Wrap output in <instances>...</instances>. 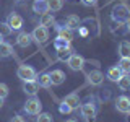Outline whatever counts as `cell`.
Instances as JSON below:
<instances>
[{
  "mask_svg": "<svg viewBox=\"0 0 130 122\" xmlns=\"http://www.w3.org/2000/svg\"><path fill=\"white\" fill-rule=\"evenodd\" d=\"M16 75H18V78H21L23 81H32L38 78V73H36V70L31 67V65H20L18 70H16Z\"/></svg>",
  "mask_w": 130,
  "mask_h": 122,
  "instance_id": "cell-1",
  "label": "cell"
},
{
  "mask_svg": "<svg viewBox=\"0 0 130 122\" xmlns=\"http://www.w3.org/2000/svg\"><path fill=\"white\" fill-rule=\"evenodd\" d=\"M41 109H42V103L36 96H31L26 101V104H24V111H26V114H31V116H38L41 112Z\"/></svg>",
  "mask_w": 130,
  "mask_h": 122,
  "instance_id": "cell-2",
  "label": "cell"
},
{
  "mask_svg": "<svg viewBox=\"0 0 130 122\" xmlns=\"http://www.w3.org/2000/svg\"><path fill=\"white\" fill-rule=\"evenodd\" d=\"M31 38L36 44H46L49 39V29L46 26H36L34 31L31 33Z\"/></svg>",
  "mask_w": 130,
  "mask_h": 122,
  "instance_id": "cell-3",
  "label": "cell"
},
{
  "mask_svg": "<svg viewBox=\"0 0 130 122\" xmlns=\"http://www.w3.org/2000/svg\"><path fill=\"white\" fill-rule=\"evenodd\" d=\"M67 65L72 68L73 72H78V70H83V65H85V59L78 54H72L70 57L67 59Z\"/></svg>",
  "mask_w": 130,
  "mask_h": 122,
  "instance_id": "cell-4",
  "label": "cell"
},
{
  "mask_svg": "<svg viewBox=\"0 0 130 122\" xmlns=\"http://www.w3.org/2000/svg\"><path fill=\"white\" fill-rule=\"evenodd\" d=\"M80 111H81V116H83V117H85L86 120H93V119L96 117V106L93 104V103L81 104Z\"/></svg>",
  "mask_w": 130,
  "mask_h": 122,
  "instance_id": "cell-5",
  "label": "cell"
},
{
  "mask_svg": "<svg viewBox=\"0 0 130 122\" xmlns=\"http://www.w3.org/2000/svg\"><path fill=\"white\" fill-rule=\"evenodd\" d=\"M7 23H8V26H10L13 31L21 29V28H23V18L18 13H10L8 18H7Z\"/></svg>",
  "mask_w": 130,
  "mask_h": 122,
  "instance_id": "cell-6",
  "label": "cell"
},
{
  "mask_svg": "<svg viewBox=\"0 0 130 122\" xmlns=\"http://www.w3.org/2000/svg\"><path fill=\"white\" fill-rule=\"evenodd\" d=\"M116 109L119 112H124V114L130 112V98H127V96H119L116 99Z\"/></svg>",
  "mask_w": 130,
  "mask_h": 122,
  "instance_id": "cell-7",
  "label": "cell"
},
{
  "mask_svg": "<svg viewBox=\"0 0 130 122\" xmlns=\"http://www.w3.org/2000/svg\"><path fill=\"white\" fill-rule=\"evenodd\" d=\"M49 77H51V83H52V85H55V86L62 85L63 81H65V78H67V75H65L62 70H59V68L52 70L51 73H49Z\"/></svg>",
  "mask_w": 130,
  "mask_h": 122,
  "instance_id": "cell-8",
  "label": "cell"
},
{
  "mask_svg": "<svg viewBox=\"0 0 130 122\" xmlns=\"http://www.w3.org/2000/svg\"><path fill=\"white\" fill-rule=\"evenodd\" d=\"M103 80H104V75H103L101 70H91L88 73V81L93 86H99V85L103 83Z\"/></svg>",
  "mask_w": 130,
  "mask_h": 122,
  "instance_id": "cell-9",
  "label": "cell"
},
{
  "mask_svg": "<svg viewBox=\"0 0 130 122\" xmlns=\"http://www.w3.org/2000/svg\"><path fill=\"white\" fill-rule=\"evenodd\" d=\"M130 11H128V8L125 7V5H117L116 8H114V13H112V16L117 20V21H122V20H127L128 18V15Z\"/></svg>",
  "mask_w": 130,
  "mask_h": 122,
  "instance_id": "cell-10",
  "label": "cell"
},
{
  "mask_svg": "<svg viewBox=\"0 0 130 122\" xmlns=\"http://www.w3.org/2000/svg\"><path fill=\"white\" fill-rule=\"evenodd\" d=\"M31 42H32V38H31L29 33H26V31H21L16 36V44H18L20 47H28Z\"/></svg>",
  "mask_w": 130,
  "mask_h": 122,
  "instance_id": "cell-11",
  "label": "cell"
},
{
  "mask_svg": "<svg viewBox=\"0 0 130 122\" xmlns=\"http://www.w3.org/2000/svg\"><path fill=\"white\" fill-rule=\"evenodd\" d=\"M32 11H34V13H38V15L47 13V11H49L47 0H34V3H32Z\"/></svg>",
  "mask_w": 130,
  "mask_h": 122,
  "instance_id": "cell-12",
  "label": "cell"
},
{
  "mask_svg": "<svg viewBox=\"0 0 130 122\" xmlns=\"http://www.w3.org/2000/svg\"><path fill=\"white\" fill-rule=\"evenodd\" d=\"M38 89H39V85H38V81H36V80H32V81H24V85H23V91L26 93V95H29V96H36Z\"/></svg>",
  "mask_w": 130,
  "mask_h": 122,
  "instance_id": "cell-13",
  "label": "cell"
},
{
  "mask_svg": "<svg viewBox=\"0 0 130 122\" xmlns=\"http://www.w3.org/2000/svg\"><path fill=\"white\" fill-rule=\"evenodd\" d=\"M55 28H57V33H59L57 38L65 39V41H68V42H72V41H73V31L72 29H68L67 26H55Z\"/></svg>",
  "mask_w": 130,
  "mask_h": 122,
  "instance_id": "cell-14",
  "label": "cell"
},
{
  "mask_svg": "<svg viewBox=\"0 0 130 122\" xmlns=\"http://www.w3.org/2000/svg\"><path fill=\"white\" fill-rule=\"evenodd\" d=\"M63 103H67L72 109H76L78 104H80V96L76 95V93H70V95H67L63 98Z\"/></svg>",
  "mask_w": 130,
  "mask_h": 122,
  "instance_id": "cell-15",
  "label": "cell"
},
{
  "mask_svg": "<svg viewBox=\"0 0 130 122\" xmlns=\"http://www.w3.org/2000/svg\"><path fill=\"white\" fill-rule=\"evenodd\" d=\"M122 75H124V73H122V70L119 68V65H112V67L107 70V78L111 81H117Z\"/></svg>",
  "mask_w": 130,
  "mask_h": 122,
  "instance_id": "cell-16",
  "label": "cell"
},
{
  "mask_svg": "<svg viewBox=\"0 0 130 122\" xmlns=\"http://www.w3.org/2000/svg\"><path fill=\"white\" fill-rule=\"evenodd\" d=\"M65 26L68 28V29H78L80 28V18L76 15H68L67 16V21H65Z\"/></svg>",
  "mask_w": 130,
  "mask_h": 122,
  "instance_id": "cell-17",
  "label": "cell"
},
{
  "mask_svg": "<svg viewBox=\"0 0 130 122\" xmlns=\"http://www.w3.org/2000/svg\"><path fill=\"white\" fill-rule=\"evenodd\" d=\"M13 54V47H11V44H8L3 41L2 44H0V59H5V57H10Z\"/></svg>",
  "mask_w": 130,
  "mask_h": 122,
  "instance_id": "cell-18",
  "label": "cell"
},
{
  "mask_svg": "<svg viewBox=\"0 0 130 122\" xmlns=\"http://www.w3.org/2000/svg\"><path fill=\"white\" fill-rule=\"evenodd\" d=\"M117 86H119L122 91H128L130 89V75H122L119 80H117Z\"/></svg>",
  "mask_w": 130,
  "mask_h": 122,
  "instance_id": "cell-19",
  "label": "cell"
},
{
  "mask_svg": "<svg viewBox=\"0 0 130 122\" xmlns=\"http://www.w3.org/2000/svg\"><path fill=\"white\" fill-rule=\"evenodd\" d=\"M119 68L122 70V73L124 75H130V59H127V57H120L119 60Z\"/></svg>",
  "mask_w": 130,
  "mask_h": 122,
  "instance_id": "cell-20",
  "label": "cell"
},
{
  "mask_svg": "<svg viewBox=\"0 0 130 122\" xmlns=\"http://www.w3.org/2000/svg\"><path fill=\"white\" fill-rule=\"evenodd\" d=\"M119 54H120V57H127V59H130V41H122L120 42Z\"/></svg>",
  "mask_w": 130,
  "mask_h": 122,
  "instance_id": "cell-21",
  "label": "cell"
},
{
  "mask_svg": "<svg viewBox=\"0 0 130 122\" xmlns=\"http://www.w3.org/2000/svg\"><path fill=\"white\" fill-rule=\"evenodd\" d=\"M39 21H41V26H46L47 28V26H52L55 20H54V15H52V13H42Z\"/></svg>",
  "mask_w": 130,
  "mask_h": 122,
  "instance_id": "cell-22",
  "label": "cell"
},
{
  "mask_svg": "<svg viewBox=\"0 0 130 122\" xmlns=\"http://www.w3.org/2000/svg\"><path fill=\"white\" fill-rule=\"evenodd\" d=\"M63 2H65V0H47L49 10H51V11H60L62 7H63Z\"/></svg>",
  "mask_w": 130,
  "mask_h": 122,
  "instance_id": "cell-23",
  "label": "cell"
},
{
  "mask_svg": "<svg viewBox=\"0 0 130 122\" xmlns=\"http://www.w3.org/2000/svg\"><path fill=\"white\" fill-rule=\"evenodd\" d=\"M38 85L42 88H51L52 83H51V77H49V73H42V75H39V80H38Z\"/></svg>",
  "mask_w": 130,
  "mask_h": 122,
  "instance_id": "cell-24",
  "label": "cell"
},
{
  "mask_svg": "<svg viewBox=\"0 0 130 122\" xmlns=\"http://www.w3.org/2000/svg\"><path fill=\"white\" fill-rule=\"evenodd\" d=\"M57 55L60 60H67L72 55V49L70 47H63V49H57Z\"/></svg>",
  "mask_w": 130,
  "mask_h": 122,
  "instance_id": "cell-25",
  "label": "cell"
},
{
  "mask_svg": "<svg viewBox=\"0 0 130 122\" xmlns=\"http://www.w3.org/2000/svg\"><path fill=\"white\" fill-rule=\"evenodd\" d=\"M11 33H13V29L8 26L7 21H5V23H0V34H2L3 38H5V36H10Z\"/></svg>",
  "mask_w": 130,
  "mask_h": 122,
  "instance_id": "cell-26",
  "label": "cell"
},
{
  "mask_svg": "<svg viewBox=\"0 0 130 122\" xmlns=\"http://www.w3.org/2000/svg\"><path fill=\"white\" fill-rule=\"evenodd\" d=\"M38 119H36V122H54V119H52V116L49 112H39L38 114Z\"/></svg>",
  "mask_w": 130,
  "mask_h": 122,
  "instance_id": "cell-27",
  "label": "cell"
},
{
  "mask_svg": "<svg viewBox=\"0 0 130 122\" xmlns=\"http://www.w3.org/2000/svg\"><path fill=\"white\" fill-rule=\"evenodd\" d=\"M54 46H55V49H63V47H70V42H68V41H65V39L57 38L55 42H54Z\"/></svg>",
  "mask_w": 130,
  "mask_h": 122,
  "instance_id": "cell-28",
  "label": "cell"
},
{
  "mask_svg": "<svg viewBox=\"0 0 130 122\" xmlns=\"http://www.w3.org/2000/svg\"><path fill=\"white\" fill-rule=\"evenodd\" d=\"M8 93H10L8 86H7L5 83H0V98H3V99H5V98L8 96Z\"/></svg>",
  "mask_w": 130,
  "mask_h": 122,
  "instance_id": "cell-29",
  "label": "cell"
},
{
  "mask_svg": "<svg viewBox=\"0 0 130 122\" xmlns=\"http://www.w3.org/2000/svg\"><path fill=\"white\" fill-rule=\"evenodd\" d=\"M60 112H62V114H70L72 111H73V109L70 108V106H68L67 103H63V101H62V103H60Z\"/></svg>",
  "mask_w": 130,
  "mask_h": 122,
  "instance_id": "cell-30",
  "label": "cell"
},
{
  "mask_svg": "<svg viewBox=\"0 0 130 122\" xmlns=\"http://www.w3.org/2000/svg\"><path fill=\"white\" fill-rule=\"evenodd\" d=\"M81 3H83V5H86V7H93L96 3V0H81Z\"/></svg>",
  "mask_w": 130,
  "mask_h": 122,
  "instance_id": "cell-31",
  "label": "cell"
},
{
  "mask_svg": "<svg viewBox=\"0 0 130 122\" xmlns=\"http://www.w3.org/2000/svg\"><path fill=\"white\" fill-rule=\"evenodd\" d=\"M11 122H26V119H24L23 116H15L13 119H11Z\"/></svg>",
  "mask_w": 130,
  "mask_h": 122,
  "instance_id": "cell-32",
  "label": "cell"
},
{
  "mask_svg": "<svg viewBox=\"0 0 130 122\" xmlns=\"http://www.w3.org/2000/svg\"><path fill=\"white\" fill-rule=\"evenodd\" d=\"M125 26H127V31L130 33V16H128L127 20H125Z\"/></svg>",
  "mask_w": 130,
  "mask_h": 122,
  "instance_id": "cell-33",
  "label": "cell"
},
{
  "mask_svg": "<svg viewBox=\"0 0 130 122\" xmlns=\"http://www.w3.org/2000/svg\"><path fill=\"white\" fill-rule=\"evenodd\" d=\"M3 106V98H0V108Z\"/></svg>",
  "mask_w": 130,
  "mask_h": 122,
  "instance_id": "cell-34",
  "label": "cell"
},
{
  "mask_svg": "<svg viewBox=\"0 0 130 122\" xmlns=\"http://www.w3.org/2000/svg\"><path fill=\"white\" fill-rule=\"evenodd\" d=\"M127 122H130V112H127Z\"/></svg>",
  "mask_w": 130,
  "mask_h": 122,
  "instance_id": "cell-35",
  "label": "cell"
},
{
  "mask_svg": "<svg viewBox=\"0 0 130 122\" xmlns=\"http://www.w3.org/2000/svg\"><path fill=\"white\" fill-rule=\"evenodd\" d=\"M65 122H76L75 119H68V120H65Z\"/></svg>",
  "mask_w": 130,
  "mask_h": 122,
  "instance_id": "cell-36",
  "label": "cell"
},
{
  "mask_svg": "<svg viewBox=\"0 0 130 122\" xmlns=\"http://www.w3.org/2000/svg\"><path fill=\"white\" fill-rule=\"evenodd\" d=\"M2 42H3V36L0 34V44H2Z\"/></svg>",
  "mask_w": 130,
  "mask_h": 122,
  "instance_id": "cell-37",
  "label": "cell"
}]
</instances>
